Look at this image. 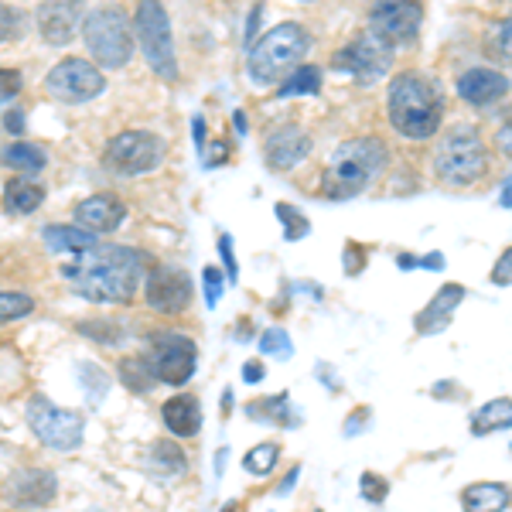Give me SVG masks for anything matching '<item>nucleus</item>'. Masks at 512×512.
Masks as SVG:
<instances>
[{
    "mask_svg": "<svg viewBox=\"0 0 512 512\" xmlns=\"http://www.w3.org/2000/svg\"><path fill=\"white\" fill-rule=\"evenodd\" d=\"M161 420L175 437H195L202 431V403L192 393H178L161 407Z\"/></svg>",
    "mask_w": 512,
    "mask_h": 512,
    "instance_id": "412c9836",
    "label": "nucleus"
},
{
    "mask_svg": "<svg viewBox=\"0 0 512 512\" xmlns=\"http://www.w3.org/2000/svg\"><path fill=\"white\" fill-rule=\"evenodd\" d=\"M509 427H512V400H509V396L489 400L485 407H478L475 417H472V434L475 437H485V434H495V431H509Z\"/></svg>",
    "mask_w": 512,
    "mask_h": 512,
    "instance_id": "bb28decb",
    "label": "nucleus"
},
{
    "mask_svg": "<svg viewBox=\"0 0 512 512\" xmlns=\"http://www.w3.org/2000/svg\"><path fill=\"white\" fill-rule=\"evenodd\" d=\"M38 31L48 45H69L72 38L82 31V21H86V11L76 0H65V4H41L38 14Z\"/></svg>",
    "mask_w": 512,
    "mask_h": 512,
    "instance_id": "a211bd4d",
    "label": "nucleus"
},
{
    "mask_svg": "<svg viewBox=\"0 0 512 512\" xmlns=\"http://www.w3.org/2000/svg\"><path fill=\"white\" fill-rule=\"evenodd\" d=\"M512 89V82L502 76L499 69H468L458 76V96L472 106H492L499 99H506Z\"/></svg>",
    "mask_w": 512,
    "mask_h": 512,
    "instance_id": "6ab92c4d",
    "label": "nucleus"
},
{
    "mask_svg": "<svg viewBox=\"0 0 512 512\" xmlns=\"http://www.w3.org/2000/svg\"><path fill=\"white\" fill-rule=\"evenodd\" d=\"M461 301H465V287H461V284H444L441 291L431 297V304H427V308L417 315V335L444 332V328L451 325V318H454V311H458Z\"/></svg>",
    "mask_w": 512,
    "mask_h": 512,
    "instance_id": "aec40b11",
    "label": "nucleus"
},
{
    "mask_svg": "<svg viewBox=\"0 0 512 512\" xmlns=\"http://www.w3.org/2000/svg\"><path fill=\"white\" fill-rule=\"evenodd\" d=\"M21 28H24V14L18 11V7H11V4H0V45L4 41H14L21 35Z\"/></svg>",
    "mask_w": 512,
    "mask_h": 512,
    "instance_id": "4c0bfd02",
    "label": "nucleus"
},
{
    "mask_svg": "<svg viewBox=\"0 0 512 512\" xmlns=\"http://www.w3.org/2000/svg\"><path fill=\"white\" fill-rule=\"evenodd\" d=\"M277 461H280V444H274V441H263L243 454V468L253 478H267L277 468Z\"/></svg>",
    "mask_w": 512,
    "mask_h": 512,
    "instance_id": "c756f323",
    "label": "nucleus"
},
{
    "mask_svg": "<svg viewBox=\"0 0 512 512\" xmlns=\"http://www.w3.org/2000/svg\"><path fill=\"white\" fill-rule=\"evenodd\" d=\"M134 31H137L140 55L151 65L154 76H161L164 82H178V55H175V38H171L168 11L161 4H154V0L140 4L134 14Z\"/></svg>",
    "mask_w": 512,
    "mask_h": 512,
    "instance_id": "6e6552de",
    "label": "nucleus"
},
{
    "mask_svg": "<svg viewBox=\"0 0 512 512\" xmlns=\"http://www.w3.org/2000/svg\"><path fill=\"white\" fill-rule=\"evenodd\" d=\"M164 154H168V144L154 130H123L106 144L103 164L120 178H137L151 175L164 161Z\"/></svg>",
    "mask_w": 512,
    "mask_h": 512,
    "instance_id": "9d476101",
    "label": "nucleus"
},
{
    "mask_svg": "<svg viewBox=\"0 0 512 512\" xmlns=\"http://www.w3.org/2000/svg\"><path fill=\"white\" fill-rule=\"evenodd\" d=\"M390 65H393V45L386 38H379L376 31L366 28L349 48H342V52L335 55L332 69L349 72L359 86H376V82L390 72Z\"/></svg>",
    "mask_w": 512,
    "mask_h": 512,
    "instance_id": "9b49d317",
    "label": "nucleus"
},
{
    "mask_svg": "<svg viewBox=\"0 0 512 512\" xmlns=\"http://www.w3.org/2000/svg\"><path fill=\"white\" fill-rule=\"evenodd\" d=\"M31 311H35V297H28L21 291H0V325L28 318Z\"/></svg>",
    "mask_w": 512,
    "mask_h": 512,
    "instance_id": "f704fd0d",
    "label": "nucleus"
},
{
    "mask_svg": "<svg viewBox=\"0 0 512 512\" xmlns=\"http://www.w3.org/2000/svg\"><path fill=\"white\" fill-rule=\"evenodd\" d=\"M0 164L11 171H18L21 178L28 175H41L48 168V154L41 151L38 144H28V140H14V144L0 147Z\"/></svg>",
    "mask_w": 512,
    "mask_h": 512,
    "instance_id": "b1692460",
    "label": "nucleus"
},
{
    "mask_svg": "<svg viewBox=\"0 0 512 512\" xmlns=\"http://www.w3.org/2000/svg\"><path fill=\"white\" fill-rule=\"evenodd\" d=\"M226 274H222L219 267H205L202 270V284H205V301H209V308H219V297L222 291H226V280H222Z\"/></svg>",
    "mask_w": 512,
    "mask_h": 512,
    "instance_id": "ea45409f",
    "label": "nucleus"
},
{
    "mask_svg": "<svg viewBox=\"0 0 512 512\" xmlns=\"http://www.w3.org/2000/svg\"><path fill=\"white\" fill-rule=\"evenodd\" d=\"M485 52L492 55L495 62H512V14L499 18L485 35Z\"/></svg>",
    "mask_w": 512,
    "mask_h": 512,
    "instance_id": "2f4dec72",
    "label": "nucleus"
},
{
    "mask_svg": "<svg viewBox=\"0 0 512 512\" xmlns=\"http://www.w3.org/2000/svg\"><path fill=\"white\" fill-rule=\"evenodd\" d=\"M263 154H267V164L274 171H291L311 154V137L304 134L297 123H284V127H277L267 134Z\"/></svg>",
    "mask_w": 512,
    "mask_h": 512,
    "instance_id": "f3484780",
    "label": "nucleus"
},
{
    "mask_svg": "<svg viewBox=\"0 0 512 512\" xmlns=\"http://www.w3.org/2000/svg\"><path fill=\"white\" fill-rule=\"evenodd\" d=\"M147 472H151L154 478H178V475H185V468H188V458H185V451L178 448L175 441H154L151 448H147Z\"/></svg>",
    "mask_w": 512,
    "mask_h": 512,
    "instance_id": "393cba45",
    "label": "nucleus"
},
{
    "mask_svg": "<svg viewBox=\"0 0 512 512\" xmlns=\"http://www.w3.org/2000/svg\"><path fill=\"white\" fill-rule=\"evenodd\" d=\"M359 489H362V495H366V502H373V506H379V502H386V492H390V485H386V478H383V475L362 472Z\"/></svg>",
    "mask_w": 512,
    "mask_h": 512,
    "instance_id": "58836bf2",
    "label": "nucleus"
},
{
    "mask_svg": "<svg viewBox=\"0 0 512 512\" xmlns=\"http://www.w3.org/2000/svg\"><path fill=\"white\" fill-rule=\"evenodd\" d=\"M396 267H400V270H414V267H420V260H417L414 253H400V256H396Z\"/></svg>",
    "mask_w": 512,
    "mask_h": 512,
    "instance_id": "6e6d98bb",
    "label": "nucleus"
},
{
    "mask_svg": "<svg viewBox=\"0 0 512 512\" xmlns=\"http://www.w3.org/2000/svg\"><path fill=\"white\" fill-rule=\"evenodd\" d=\"M7 502L18 509H41L55 499L59 492V478L48 468H21L7 478Z\"/></svg>",
    "mask_w": 512,
    "mask_h": 512,
    "instance_id": "2eb2a0df",
    "label": "nucleus"
},
{
    "mask_svg": "<svg viewBox=\"0 0 512 512\" xmlns=\"http://www.w3.org/2000/svg\"><path fill=\"white\" fill-rule=\"evenodd\" d=\"M366 420H369V410L366 407H362V417H349V420H345V434H359L362 431V427H366Z\"/></svg>",
    "mask_w": 512,
    "mask_h": 512,
    "instance_id": "8fccbe9b",
    "label": "nucleus"
},
{
    "mask_svg": "<svg viewBox=\"0 0 512 512\" xmlns=\"http://www.w3.org/2000/svg\"><path fill=\"white\" fill-rule=\"evenodd\" d=\"M41 239H45V246L55 253H86L96 246V236L79 226H48L45 233H41Z\"/></svg>",
    "mask_w": 512,
    "mask_h": 512,
    "instance_id": "cd10ccee",
    "label": "nucleus"
},
{
    "mask_svg": "<svg viewBox=\"0 0 512 512\" xmlns=\"http://www.w3.org/2000/svg\"><path fill=\"white\" fill-rule=\"evenodd\" d=\"M72 216H76L79 229H86V233H93V236H103V233H117V229L123 226V219H127V205H123L117 195L99 192V195L82 198Z\"/></svg>",
    "mask_w": 512,
    "mask_h": 512,
    "instance_id": "dca6fc26",
    "label": "nucleus"
},
{
    "mask_svg": "<svg viewBox=\"0 0 512 512\" xmlns=\"http://www.w3.org/2000/svg\"><path fill=\"white\" fill-rule=\"evenodd\" d=\"M485 164H489V151H485L482 134L475 127L458 123L437 144L434 175L448 188H468L485 175Z\"/></svg>",
    "mask_w": 512,
    "mask_h": 512,
    "instance_id": "20e7f679",
    "label": "nucleus"
},
{
    "mask_svg": "<svg viewBox=\"0 0 512 512\" xmlns=\"http://www.w3.org/2000/svg\"><path fill=\"white\" fill-rule=\"evenodd\" d=\"M386 113L400 137L427 140L441 127L444 103L431 79H424L420 72H400L386 93Z\"/></svg>",
    "mask_w": 512,
    "mask_h": 512,
    "instance_id": "f03ea898",
    "label": "nucleus"
},
{
    "mask_svg": "<svg viewBox=\"0 0 512 512\" xmlns=\"http://www.w3.org/2000/svg\"><path fill=\"white\" fill-rule=\"evenodd\" d=\"M297 478H301V465H297V468H291V475H287V478H284V482H280V489H277V495H287V492H291V489H294V485H297Z\"/></svg>",
    "mask_w": 512,
    "mask_h": 512,
    "instance_id": "603ef678",
    "label": "nucleus"
},
{
    "mask_svg": "<svg viewBox=\"0 0 512 512\" xmlns=\"http://www.w3.org/2000/svg\"><path fill=\"white\" fill-rule=\"evenodd\" d=\"M79 335L93 338V342H103V345H117L127 338L120 321H106V318H89V321H79Z\"/></svg>",
    "mask_w": 512,
    "mask_h": 512,
    "instance_id": "473e14b6",
    "label": "nucleus"
},
{
    "mask_svg": "<svg viewBox=\"0 0 512 512\" xmlns=\"http://www.w3.org/2000/svg\"><path fill=\"white\" fill-rule=\"evenodd\" d=\"M82 41L96 69H123L134 55V21L120 7H96L82 21Z\"/></svg>",
    "mask_w": 512,
    "mask_h": 512,
    "instance_id": "423d86ee",
    "label": "nucleus"
},
{
    "mask_svg": "<svg viewBox=\"0 0 512 512\" xmlns=\"http://www.w3.org/2000/svg\"><path fill=\"white\" fill-rule=\"evenodd\" d=\"M509 451H512V444H509Z\"/></svg>",
    "mask_w": 512,
    "mask_h": 512,
    "instance_id": "052dcab7",
    "label": "nucleus"
},
{
    "mask_svg": "<svg viewBox=\"0 0 512 512\" xmlns=\"http://www.w3.org/2000/svg\"><path fill=\"white\" fill-rule=\"evenodd\" d=\"M277 219L284 222V239L287 243H297V239H304L311 233V222L308 216H304L301 209H294V205H287V202H277Z\"/></svg>",
    "mask_w": 512,
    "mask_h": 512,
    "instance_id": "72a5a7b5",
    "label": "nucleus"
},
{
    "mask_svg": "<svg viewBox=\"0 0 512 512\" xmlns=\"http://www.w3.org/2000/svg\"><path fill=\"white\" fill-rule=\"evenodd\" d=\"M236 509H239V506H236V502H226V506H222L219 512H236Z\"/></svg>",
    "mask_w": 512,
    "mask_h": 512,
    "instance_id": "bf43d9fd",
    "label": "nucleus"
},
{
    "mask_svg": "<svg viewBox=\"0 0 512 512\" xmlns=\"http://www.w3.org/2000/svg\"><path fill=\"white\" fill-rule=\"evenodd\" d=\"M489 280H492L495 287H512V246H506L499 260H495Z\"/></svg>",
    "mask_w": 512,
    "mask_h": 512,
    "instance_id": "a19ab883",
    "label": "nucleus"
},
{
    "mask_svg": "<svg viewBox=\"0 0 512 512\" xmlns=\"http://www.w3.org/2000/svg\"><path fill=\"white\" fill-rule=\"evenodd\" d=\"M499 205H502V209H512V175L506 178V185H502V195H499Z\"/></svg>",
    "mask_w": 512,
    "mask_h": 512,
    "instance_id": "4d7b16f0",
    "label": "nucleus"
},
{
    "mask_svg": "<svg viewBox=\"0 0 512 512\" xmlns=\"http://www.w3.org/2000/svg\"><path fill=\"white\" fill-rule=\"evenodd\" d=\"M308 48H311V35L301 24L284 21V24H277V28H270L267 35L250 48V55H246V59H250L246 65H250L253 82L270 86V82H277L284 72H294L297 62L308 55Z\"/></svg>",
    "mask_w": 512,
    "mask_h": 512,
    "instance_id": "39448f33",
    "label": "nucleus"
},
{
    "mask_svg": "<svg viewBox=\"0 0 512 512\" xmlns=\"http://www.w3.org/2000/svg\"><path fill=\"white\" fill-rule=\"evenodd\" d=\"M192 277L178 267H154L144 277V297L158 315H185L192 304Z\"/></svg>",
    "mask_w": 512,
    "mask_h": 512,
    "instance_id": "ddd939ff",
    "label": "nucleus"
},
{
    "mask_svg": "<svg viewBox=\"0 0 512 512\" xmlns=\"http://www.w3.org/2000/svg\"><path fill=\"white\" fill-rule=\"evenodd\" d=\"M424 21V7L420 4H376L369 11V31L386 38L390 45H410Z\"/></svg>",
    "mask_w": 512,
    "mask_h": 512,
    "instance_id": "4468645a",
    "label": "nucleus"
},
{
    "mask_svg": "<svg viewBox=\"0 0 512 512\" xmlns=\"http://www.w3.org/2000/svg\"><path fill=\"white\" fill-rule=\"evenodd\" d=\"M260 18H263V4H256L253 11H250V21H246L243 45H253V38H256V24H260Z\"/></svg>",
    "mask_w": 512,
    "mask_h": 512,
    "instance_id": "09e8293b",
    "label": "nucleus"
},
{
    "mask_svg": "<svg viewBox=\"0 0 512 512\" xmlns=\"http://www.w3.org/2000/svg\"><path fill=\"white\" fill-rule=\"evenodd\" d=\"M4 130H7V134L18 137L21 130H24V110H7L4 113Z\"/></svg>",
    "mask_w": 512,
    "mask_h": 512,
    "instance_id": "de8ad7c7",
    "label": "nucleus"
},
{
    "mask_svg": "<svg viewBox=\"0 0 512 512\" xmlns=\"http://www.w3.org/2000/svg\"><path fill=\"white\" fill-rule=\"evenodd\" d=\"M62 277L72 291L96 304H127L144 280V256L120 243H96L93 250L79 253L62 267Z\"/></svg>",
    "mask_w": 512,
    "mask_h": 512,
    "instance_id": "f257e3e1",
    "label": "nucleus"
},
{
    "mask_svg": "<svg viewBox=\"0 0 512 512\" xmlns=\"http://www.w3.org/2000/svg\"><path fill=\"white\" fill-rule=\"evenodd\" d=\"M120 383L127 386L130 393H151L154 386V376L151 369H147V362L140 359V355H130V359L120 362Z\"/></svg>",
    "mask_w": 512,
    "mask_h": 512,
    "instance_id": "7c9ffc66",
    "label": "nucleus"
},
{
    "mask_svg": "<svg viewBox=\"0 0 512 512\" xmlns=\"http://www.w3.org/2000/svg\"><path fill=\"white\" fill-rule=\"evenodd\" d=\"M28 427L35 431V437L45 448L72 454L82 448V437H86V414L69 407H59L48 396H31L28 407H24Z\"/></svg>",
    "mask_w": 512,
    "mask_h": 512,
    "instance_id": "1a4fd4ad",
    "label": "nucleus"
},
{
    "mask_svg": "<svg viewBox=\"0 0 512 512\" xmlns=\"http://www.w3.org/2000/svg\"><path fill=\"white\" fill-rule=\"evenodd\" d=\"M246 417L256 424H277V427H297L301 414L291 407V396L277 393V396H260V400L246 403Z\"/></svg>",
    "mask_w": 512,
    "mask_h": 512,
    "instance_id": "4be33fe9",
    "label": "nucleus"
},
{
    "mask_svg": "<svg viewBox=\"0 0 512 512\" xmlns=\"http://www.w3.org/2000/svg\"><path fill=\"white\" fill-rule=\"evenodd\" d=\"M195 147H198V154L205 158V120L202 117H195Z\"/></svg>",
    "mask_w": 512,
    "mask_h": 512,
    "instance_id": "864d4df0",
    "label": "nucleus"
},
{
    "mask_svg": "<svg viewBox=\"0 0 512 512\" xmlns=\"http://www.w3.org/2000/svg\"><path fill=\"white\" fill-rule=\"evenodd\" d=\"M140 359L147 362L154 383L164 386H185L198 373V345L181 332H151Z\"/></svg>",
    "mask_w": 512,
    "mask_h": 512,
    "instance_id": "0eeeda50",
    "label": "nucleus"
},
{
    "mask_svg": "<svg viewBox=\"0 0 512 512\" xmlns=\"http://www.w3.org/2000/svg\"><path fill=\"white\" fill-rule=\"evenodd\" d=\"M243 379H246V383H260V379H263V366H260V362H246V366H243Z\"/></svg>",
    "mask_w": 512,
    "mask_h": 512,
    "instance_id": "3c124183",
    "label": "nucleus"
},
{
    "mask_svg": "<svg viewBox=\"0 0 512 512\" xmlns=\"http://www.w3.org/2000/svg\"><path fill=\"white\" fill-rule=\"evenodd\" d=\"M321 93V69L318 65H297L291 76L284 79V86L277 89L280 99L291 96H318Z\"/></svg>",
    "mask_w": 512,
    "mask_h": 512,
    "instance_id": "c85d7f7f",
    "label": "nucleus"
},
{
    "mask_svg": "<svg viewBox=\"0 0 512 512\" xmlns=\"http://www.w3.org/2000/svg\"><path fill=\"white\" fill-rule=\"evenodd\" d=\"M106 89V76L89 59H62L45 76V93L59 103H89Z\"/></svg>",
    "mask_w": 512,
    "mask_h": 512,
    "instance_id": "f8f14e48",
    "label": "nucleus"
},
{
    "mask_svg": "<svg viewBox=\"0 0 512 512\" xmlns=\"http://www.w3.org/2000/svg\"><path fill=\"white\" fill-rule=\"evenodd\" d=\"M233 123H236V130H239V134H246V117H243V113H236Z\"/></svg>",
    "mask_w": 512,
    "mask_h": 512,
    "instance_id": "13d9d810",
    "label": "nucleus"
},
{
    "mask_svg": "<svg viewBox=\"0 0 512 512\" xmlns=\"http://www.w3.org/2000/svg\"><path fill=\"white\" fill-rule=\"evenodd\" d=\"M509 502L512 492L502 482H475L461 492V509L465 512H506Z\"/></svg>",
    "mask_w": 512,
    "mask_h": 512,
    "instance_id": "5701e85b",
    "label": "nucleus"
},
{
    "mask_svg": "<svg viewBox=\"0 0 512 512\" xmlns=\"http://www.w3.org/2000/svg\"><path fill=\"white\" fill-rule=\"evenodd\" d=\"M41 202H45V188L35 185L31 178L14 175L4 185V209L14 212V216H31V212L41 209Z\"/></svg>",
    "mask_w": 512,
    "mask_h": 512,
    "instance_id": "a878e982",
    "label": "nucleus"
},
{
    "mask_svg": "<svg viewBox=\"0 0 512 512\" xmlns=\"http://www.w3.org/2000/svg\"><path fill=\"white\" fill-rule=\"evenodd\" d=\"M219 256H222V274H226V280H233L236 284V277H239V267H236V253H233V236L229 233H222L219 236Z\"/></svg>",
    "mask_w": 512,
    "mask_h": 512,
    "instance_id": "79ce46f5",
    "label": "nucleus"
},
{
    "mask_svg": "<svg viewBox=\"0 0 512 512\" xmlns=\"http://www.w3.org/2000/svg\"><path fill=\"white\" fill-rule=\"evenodd\" d=\"M386 168V147L376 137H359V140H345L335 151L332 164L325 168L321 178V195L332 198V202H345L355 198L369 188V181L383 175Z\"/></svg>",
    "mask_w": 512,
    "mask_h": 512,
    "instance_id": "7ed1b4c3",
    "label": "nucleus"
},
{
    "mask_svg": "<svg viewBox=\"0 0 512 512\" xmlns=\"http://www.w3.org/2000/svg\"><path fill=\"white\" fill-rule=\"evenodd\" d=\"M495 147H499L506 158H512V110H509V117L506 123L499 127V134H495Z\"/></svg>",
    "mask_w": 512,
    "mask_h": 512,
    "instance_id": "a18cd8bd",
    "label": "nucleus"
},
{
    "mask_svg": "<svg viewBox=\"0 0 512 512\" xmlns=\"http://www.w3.org/2000/svg\"><path fill=\"white\" fill-rule=\"evenodd\" d=\"M420 267H427V270H444V256H441V253H427L424 260H420Z\"/></svg>",
    "mask_w": 512,
    "mask_h": 512,
    "instance_id": "5fc2aeb1",
    "label": "nucleus"
},
{
    "mask_svg": "<svg viewBox=\"0 0 512 512\" xmlns=\"http://www.w3.org/2000/svg\"><path fill=\"white\" fill-rule=\"evenodd\" d=\"M226 158H229V144H226V140H216V144H212V154H205L202 164H205V168H219Z\"/></svg>",
    "mask_w": 512,
    "mask_h": 512,
    "instance_id": "49530a36",
    "label": "nucleus"
},
{
    "mask_svg": "<svg viewBox=\"0 0 512 512\" xmlns=\"http://www.w3.org/2000/svg\"><path fill=\"white\" fill-rule=\"evenodd\" d=\"M24 89V79L18 69H0V103L14 99Z\"/></svg>",
    "mask_w": 512,
    "mask_h": 512,
    "instance_id": "37998d69",
    "label": "nucleus"
},
{
    "mask_svg": "<svg viewBox=\"0 0 512 512\" xmlns=\"http://www.w3.org/2000/svg\"><path fill=\"white\" fill-rule=\"evenodd\" d=\"M260 352L263 355H274V359H291L294 355V342L284 328H270V332L260 335Z\"/></svg>",
    "mask_w": 512,
    "mask_h": 512,
    "instance_id": "e433bc0d",
    "label": "nucleus"
},
{
    "mask_svg": "<svg viewBox=\"0 0 512 512\" xmlns=\"http://www.w3.org/2000/svg\"><path fill=\"white\" fill-rule=\"evenodd\" d=\"M76 373H79V379H82V390L89 393V403H99V400H103L106 390H110V376H106L99 366H93V362H82Z\"/></svg>",
    "mask_w": 512,
    "mask_h": 512,
    "instance_id": "c9c22d12",
    "label": "nucleus"
},
{
    "mask_svg": "<svg viewBox=\"0 0 512 512\" xmlns=\"http://www.w3.org/2000/svg\"><path fill=\"white\" fill-rule=\"evenodd\" d=\"M318 512H321V509H318Z\"/></svg>",
    "mask_w": 512,
    "mask_h": 512,
    "instance_id": "680f3d73",
    "label": "nucleus"
},
{
    "mask_svg": "<svg viewBox=\"0 0 512 512\" xmlns=\"http://www.w3.org/2000/svg\"><path fill=\"white\" fill-rule=\"evenodd\" d=\"M362 267H366V253H362V246L349 243V246H345V274L355 277Z\"/></svg>",
    "mask_w": 512,
    "mask_h": 512,
    "instance_id": "c03bdc74",
    "label": "nucleus"
}]
</instances>
